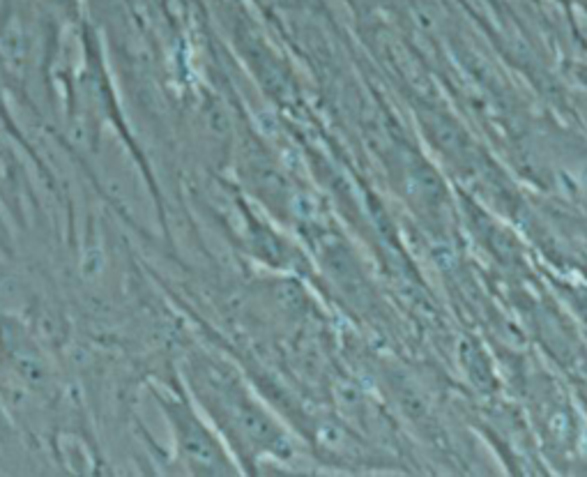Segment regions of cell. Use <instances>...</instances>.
I'll return each instance as SVG.
<instances>
[{
	"mask_svg": "<svg viewBox=\"0 0 587 477\" xmlns=\"http://www.w3.org/2000/svg\"><path fill=\"white\" fill-rule=\"evenodd\" d=\"M159 411H162L171 431L173 464L180 471L194 475H231L235 473L233 461L224 450V443L212 431L201 413L192 392L185 383L171 381L166 388H152Z\"/></svg>",
	"mask_w": 587,
	"mask_h": 477,
	"instance_id": "obj_1",
	"label": "cell"
}]
</instances>
